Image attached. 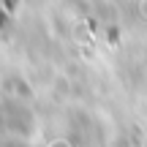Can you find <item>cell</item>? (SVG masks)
I'll return each instance as SVG.
<instances>
[{"label": "cell", "instance_id": "6da1fadb", "mask_svg": "<svg viewBox=\"0 0 147 147\" xmlns=\"http://www.w3.org/2000/svg\"><path fill=\"white\" fill-rule=\"evenodd\" d=\"M0 147H33L30 139H11V142H0Z\"/></svg>", "mask_w": 147, "mask_h": 147}]
</instances>
